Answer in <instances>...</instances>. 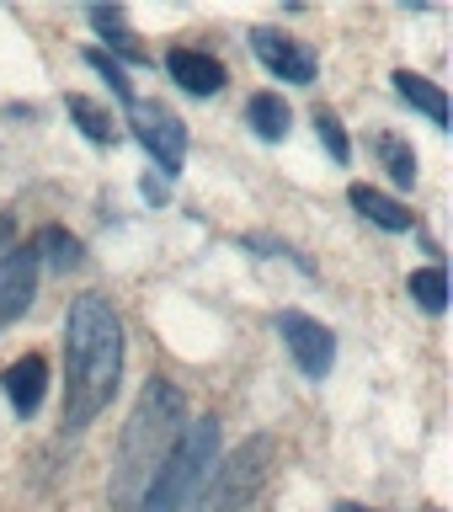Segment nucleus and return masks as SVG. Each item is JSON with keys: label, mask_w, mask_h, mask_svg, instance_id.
Instances as JSON below:
<instances>
[{"label": "nucleus", "mask_w": 453, "mask_h": 512, "mask_svg": "<svg viewBox=\"0 0 453 512\" xmlns=\"http://www.w3.org/2000/svg\"><path fill=\"white\" fill-rule=\"evenodd\" d=\"M123 374V320L102 294L70 299L64 315V438H80L112 406Z\"/></svg>", "instance_id": "obj_1"}, {"label": "nucleus", "mask_w": 453, "mask_h": 512, "mask_svg": "<svg viewBox=\"0 0 453 512\" xmlns=\"http://www.w3.org/2000/svg\"><path fill=\"white\" fill-rule=\"evenodd\" d=\"M187 427V395L171 379H150L128 411V427L118 438V475H112V507H134L139 491L150 486V475L166 464Z\"/></svg>", "instance_id": "obj_2"}, {"label": "nucleus", "mask_w": 453, "mask_h": 512, "mask_svg": "<svg viewBox=\"0 0 453 512\" xmlns=\"http://www.w3.org/2000/svg\"><path fill=\"white\" fill-rule=\"evenodd\" d=\"M219 464V416H198L182 427V438L166 454V464L150 475V486L139 491L134 512H192L203 480Z\"/></svg>", "instance_id": "obj_3"}, {"label": "nucleus", "mask_w": 453, "mask_h": 512, "mask_svg": "<svg viewBox=\"0 0 453 512\" xmlns=\"http://www.w3.org/2000/svg\"><path fill=\"white\" fill-rule=\"evenodd\" d=\"M267 470H272V438H246L224 464H214L192 512H256L267 491Z\"/></svg>", "instance_id": "obj_4"}, {"label": "nucleus", "mask_w": 453, "mask_h": 512, "mask_svg": "<svg viewBox=\"0 0 453 512\" xmlns=\"http://www.w3.org/2000/svg\"><path fill=\"white\" fill-rule=\"evenodd\" d=\"M123 118H128V128H134V139L150 150L155 171L171 182V176L182 171V160H187V123L176 118L166 102H144V96H128Z\"/></svg>", "instance_id": "obj_5"}, {"label": "nucleus", "mask_w": 453, "mask_h": 512, "mask_svg": "<svg viewBox=\"0 0 453 512\" xmlns=\"http://www.w3.org/2000/svg\"><path fill=\"white\" fill-rule=\"evenodd\" d=\"M278 336H283L288 358L299 363L304 379H326L331 368H336V336L320 326V320L299 315V310H283L278 315Z\"/></svg>", "instance_id": "obj_6"}, {"label": "nucleus", "mask_w": 453, "mask_h": 512, "mask_svg": "<svg viewBox=\"0 0 453 512\" xmlns=\"http://www.w3.org/2000/svg\"><path fill=\"white\" fill-rule=\"evenodd\" d=\"M32 294H38V251L11 246V224H0V326L27 315Z\"/></svg>", "instance_id": "obj_7"}, {"label": "nucleus", "mask_w": 453, "mask_h": 512, "mask_svg": "<svg viewBox=\"0 0 453 512\" xmlns=\"http://www.w3.org/2000/svg\"><path fill=\"white\" fill-rule=\"evenodd\" d=\"M251 54L262 59V70L278 75L283 86H310L315 70H320L315 48L304 38H288V32H278V27H251Z\"/></svg>", "instance_id": "obj_8"}, {"label": "nucleus", "mask_w": 453, "mask_h": 512, "mask_svg": "<svg viewBox=\"0 0 453 512\" xmlns=\"http://www.w3.org/2000/svg\"><path fill=\"white\" fill-rule=\"evenodd\" d=\"M0 390H6V400H11V411L22 416H38V406H43V395H48V358L43 352H22L6 374H0Z\"/></svg>", "instance_id": "obj_9"}, {"label": "nucleus", "mask_w": 453, "mask_h": 512, "mask_svg": "<svg viewBox=\"0 0 453 512\" xmlns=\"http://www.w3.org/2000/svg\"><path fill=\"white\" fill-rule=\"evenodd\" d=\"M166 75L192 96H219L224 91V64L214 54H198V48H171L166 54Z\"/></svg>", "instance_id": "obj_10"}, {"label": "nucleus", "mask_w": 453, "mask_h": 512, "mask_svg": "<svg viewBox=\"0 0 453 512\" xmlns=\"http://www.w3.org/2000/svg\"><path fill=\"white\" fill-rule=\"evenodd\" d=\"M347 203L358 208L368 224H379V230H390V235H406L411 224H416V214H411L406 203L384 198V192H379V187H368V182H352V187H347Z\"/></svg>", "instance_id": "obj_11"}, {"label": "nucleus", "mask_w": 453, "mask_h": 512, "mask_svg": "<svg viewBox=\"0 0 453 512\" xmlns=\"http://www.w3.org/2000/svg\"><path fill=\"white\" fill-rule=\"evenodd\" d=\"M395 91H400V102H411L416 112H427L438 128H448V96H443V86H432L427 75L395 70Z\"/></svg>", "instance_id": "obj_12"}, {"label": "nucleus", "mask_w": 453, "mask_h": 512, "mask_svg": "<svg viewBox=\"0 0 453 512\" xmlns=\"http://www.w3.org/2000/svg\"><path fill=\"white\" fill-rule=\"evenodd\" d=\"M246 123L256 128V139L278 144V139L288 134V123H294V118H288V102H283L278 91H256L251 102H246Z\"/></svg>", "instance_id": "obj_13"}, {"label": "nucleus", "mask_w": 453, "mask_h": 512, "mask_svg": "<svg viewBox=\"0 0 453 512\" xmlns=\"http://www.w3.org/2000/svg\"><path fill=\"white\" fill-rule=\"evenodd\" d=\"M32 251H38V267L48 262L54 272H70V267H80V240L70 235V230H59V224H43L38 230V240H32Z\"/></svg>", "instance_id": "obj_14"}, {"label": "nucleus", "mask_w": 453, "mask_h": 512, "mask_svg": "<svg viewBox=\"0 0 453 512\" xmlns=\"http://www.w3.org/2000/svg\"><path fill=\"white\" fill-rule=\"evenodd\" d=\"M86 16H91V27L102 32V38H107L112 48H118V54H123L128 64H150V54L139 48V38L128 32V16H123V11H86Z\"/></svg>", "instance_id": "obj_15"}, {"label": "nucleus", "mask_w": 453, "mask_h": 512, "mask_svg": "<svg viewBox=\"0 0 453 512\" xmlns=\"http://www.w3.org/2000/svg\"><path fill=\"white\" fill-rule=\"evenodd\" d=\"M64 107H70V118L80 123V134H86L91 144H112V139H118V128H112V112L107 107H96L91 102V96H64Z\"/></svg>", "instance_id": "obj_16"}, {"label": "nucleus", "mask_w": 453, "mask_h": 512, "mask_svg": "<svg viewBox=\"0 0 453 512\" xmlns=\"http://www.w3.org/2000/svg\"><path fill=\"white\" fill-rule=\"evenodd\" d=\"M374 150H379V160H384V171H390L395 187H411L416 182V150L400 134H374Z\"/></svg>", "instance_id": "obj_17"}, {"label": "nucleus", "mask_w": 453, "mask_h": 512, "mask_svg": "<svg viewBox=\"0 0 453 512\" xmlns=\"http://www.w3.org/2000/svg\"><path fill=\"white\" fill-rule=\"evenodd\" d=\"M411 299L422 304L427 315H438L443 304H448V283H443V267H422V272H411Z\"/></svg>", "instance_id": "obj_18"}, {"label": "nucleus", "mask_w": 453, "mask_h": 512, "mask_svg": "<svg viewBox=\"0 0 453 512\" xmlns=\"http://www.w3.org/2000/svg\"><path fill=\"white\" fill-rule=\"evenodd\" d=\"M315 128H320V144L331 150V160H336V166H347V160H352V139H347L342 118H336L331 107H315Z\"/></svg>", "instance_id": "obj_19"}, {"label": "nucleus", "mask_w": 453, "mask_h": 512, "mask_svg": "<svg viewBox=\"0 0 453 512\" xmlns=\"http://www.w3.org/2000/svg\"><path fill=\"white\" fill-rule=\"evenodd\" d=\"M86 64H91V70H96V75L107 80V86H112V96H118V102H128V96H134V86H128V70H123V64H118V59L107 54V48H86Z\"/></svg>", "instance_id": "obj_20"}, {"label": "nucleus", "mask_w": 453, "mask_h": 512, "mask_svg": "<svg viewBox=\"0 0 453 512\" xmlns=\"http://www.w3.org/2000/svg\"><path fill=\"white\" fill-rule=\"evenodd\" d=\"M144 198H150V203H166V176H160V182H155V176H144Z\"/></svg>", "instance_id": "obj_21"}, {"label": "nucleus", "mask_w": 453, "mask_h": 512, "mask_svg": "<svg viewBox=\"0 0 453 512\" xmlns=\"http://www.w3.org/2000/svg\"><path fill=\"white\" fill-rule=\"evenodd\" d=\"M336 512H374V507H358V502H336Z\"/></svg>", "instance_id": "obj_22"}]
</instances>
